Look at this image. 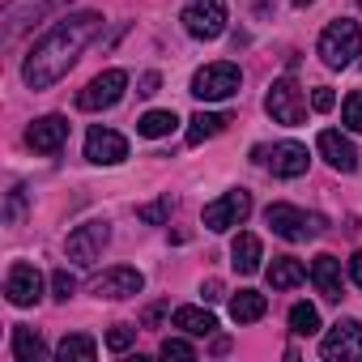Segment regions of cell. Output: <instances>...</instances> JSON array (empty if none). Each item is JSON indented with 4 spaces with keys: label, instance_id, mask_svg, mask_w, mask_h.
I'll return each mask as SVG.
<instances>
[{
    "label": "cell",
    "instance_id": "1",
    "mask_svg": "<svg viewBox=\"0 0 362 362\" xmlns=\"http://www.w3.org/2000/svg\"><path fill=\"white\" fill-rule=\"evenodd\" d=\"M98 30H103V13H94V9L60 18V22H56L47 35H39V43L30 47V56H26V64H22V81H26L30 90H52V86L77 64V56L98 39Z\"/></svg>",
    "mask_w": 362,
    "mask_h": 362
},
{
    "label": "cell",
    "instance_id": "2",
    "mask_svg": "<svg viewBox=\"0 0 362 362\" xmlns=\"http://www.w3.org/2000/svg\"><path fill=\"white\" fill-rule=\"evenodd\" d=\"M315 52H320V60H324L328 69H349L354 56L362 52V26L349 22V18L328 22L324 35H320V43H315Z\"/></svg>",
    "mask_w": 362,
    "mask_h": 362
},
{
    "label": "cell",
    "instance_id": "3",
    "mask_svg": "<svg viewBox=\"0 0 362 362\" xmlns=\"http://www.w3.org/2000/svg\"><path fill=\"white\" fill-rule=\"evenodd\" d=\"M239 86H243V73H239V64H230V60L205 64V69L192 77V94H197L201 103H222V98H235V94H239Z\"/></svg>",
    "mask_w": 362,
    "mask_h": 362
},
{
    "label": "cell",
    "instance_id": "4",
    "mask_svg": "<svg viewBox=\"0 0 362 362\" xmlns=\"http://www.w3.org/2000/svg\"><path fill=\"white\" fill-rule=\"evenodd\" d=\"M264 222H269L273 235H281L286 243H303V239H311V235L324 230V218H320V214H303V209H294V205H269V209H264Z\"/></svg>",
    "mask_w": 362,
    "mask_h": 362
},
{
    "label": "cell",
    "instance_id": "5",
    "mask_svg": "<svg viewBox=\"0 0 362 362\" xmlns=\"http://www.w3.org/2000/svg\"><path fill=\"white\" fill-rule=\"evenodd\" d=\"M226 0H192V5L184 9V30L201 43H214L226 35Z\"/></svg>",
    "mask_w": 362,
    "mask_h": 362
},
{
    "label": "cell",
    "instance_id": "6",
    "mask_svg": "<svg viewBox=\"0 0 362 362\" xmlns=\"http://www.w3.org/2000/svg\"><path fill=\"white\" fill-rule=\"evenodd\" d=\"M264 111L273 115V124L298 128V124L307 119V98H303V90H298L290 77H281V81H273V90H269V98H264Z\"/></svg>",
    "mask_w": 362,
    "mask_h": 362
},
{
    "label": "cell",
    "instance_id": "7",
    "mask_svg": "<svg viewBox=\"0 0 362 362\" xmlns=\"http://www.w3.org/2000/svg\"><path fill=\"white\" fill-rule=\"evenodd\" d=\"M247 214H252V192L235 188V192H222L218 201H209V205H205V226H209L214 235H222V230L243 226V222H247Z\"/></svg>",
    "mask_w": 362,
    "mask_h": 362
},
{
    "label": "cell",
    "instance_id": "8",
    "mask_svg": "<svg viewBox=\"0 0 362 362\" xmlns=\"http://www.w3.org/2000/svg\"><path fill=\"white\" fill-rule=\"evenodd\" d=\"M324 362H362V324L358 320H337L332 332L320 341Z\"/></svg>",
    "mask_w": 362,
    "mask_h": 362
},
{
    "label": "cell",
    "instance_id": "9",
    "mask_svg": "<svg viewBox=\"0 0 362 362\" xmlns=\"http://www.w3.org/2000/svg\"><path fill=\"white\" fill-rule=\"evenodd\" d=\"M124 90H128V73H124V69H107V73H98V77L77 94V107H81V111H107V107H115V103L124 98Z\"/></svg>",
    "mask_w": 362,
    "mask_h": 362
},
{
    "label": "cell",
    "instance_id": "10",
    "mask_svg": "<svg viewBox=\"0 0 362 362\" xmlns=\"http://www.w3.org/2000/svg\"><path fill=\"white\" fill-rule=\"evenodd\" d=\"M107 243H111V226H107V222H86V226H77V230L69 235L64 256H69L73 264H94Z\"/></svg>",
    "mask_w": 362,
    "mask_h": 362
},
{
    "label": "cell",
    "instance_id": "11",
    "mask_svg": "<svg viewBox=\"0 0 362 362\" xmlns=\"http://www.w3.org/2000/svg\"><path fill=\"white\" fill-rule=\"evenodd\" d=\"M141 290H145V277H141L136 269H128V264L107 269V273H103V277H94V286H90V294H94V298H107V303L132 298V294H141Z\"/></svg>",
    "mask_w": 362,
    "mask_h": 362
},
{
    "label": "cell",
    "instance_id": "12",
    "mask_svg": "<svg viewBox=\"0 0 362 362\" xmlns=\"http://www.w3.org/2000/svg\"><path fill=\"white\" fill-rule=\"evenodd\" d=\"M86 158H90L94 166H119V162L128 158V141H124L115 128L94 124V128L86 132Z\"/></svg>",
    "mask_w": 362,
    "mask_h": 362
},
{
    "label": "cell",
    "instance_id": "13",
    "mask_svg": "<svg viewBox=\"0 0 362 362\" xmlns=\"http://www.w3.org/2000/svg\"><path fill=\"white\" fill-rule=\"evenodd\" d=\"M5 294H9L13 307H35V303L43 298V273H39L35 264L18 260V264L9 269V277H5Z\"/></svg>",
    "mask_w": 362,
    "mask_h": 362
},
{
    "label": "cell",
    "instance_id": "14",
    "mask_svg": "<svg viewBox=\"0 0 362 362\" xmlns=\"http://www.w3.org/2000/svg\"><path fill=\"white\" fill-rule=\"evenodd\" d=\"M64 141H69V119L64 115H43L26 128V145L35 153H60Z\"/></svg>",
    "mask_w": 362,
    "mask_h": 362
},
{
    "label": "cell",
    "instance_id": "15",
    "mask_svg": "<svg viewBox=\"0 0 362 362\" xmlns=\"http://www.w3.org/2000/svg\"><path fill=\"white\" fill-rule=\"evenodd\" d=\"M315 149L324 153V162H328L332 170H341V175L358 170V149H354V141H349V136H341L337 128H324V132L315 136Z\"/></svg>",
    "mask_w": 362,
    "mask_h": 362
},
{
    "label": "cell",
    "instance_id": "16",
    "mask_svg": "<svg viewBox=\"0 0 362 362\" xmlns=\"http://www.w3.org/2000/svg\"><path fill=\"white\" fill-rule=\"evenodd\" d=\"M64 0H13L5 9V39H18L26 26H35L47 9H60Z\"/></svg>",
    "mask_w": 362,
    "mask_h": 362
},
{
    "label": "cell",
    "instance_id": "17",
    "mask_svg": "<svg viewBox=\"0 0 362 362\" xmlns=\"http://www.w3.org/2000/svg\"><path fill=\"white\" fill-rule=\"evenodd\" d=\"M269 166H273V175H281V179H298V175H307V145H298V141H281V145H273V153L264 158Z\"/></svg>",
    "mask_w": 362,
    "mask_h": 362
},
{
    "label": "cell",
    "instance_id": "18",
    "mask_svg": "<svg viewBox=\"0 0 362 362\" xmlns=\"http://www.w3.org/2000/svg\"><path fill=\"white\" fill-rule=\"evenodd\" d=\"M260 260H264V243H260L256 235L239 230V239L230 243V264H235L243 277H252V273H260Z\"/></svg>",
    "mask_w": 362,
    "mask_h": 362
},
{
    "label": "cell",
    "instance_id": "19",
    "mask_svg": "<svg viewBox=\"0 0 362 362\" xmlns=\"http://www.w3.org/2000/svg\"><path fill=\"white\" fill-rule=\"evenodd\" d=\"M311 281H315V290L328 298V303H337L341 298V260L337 256H315L311 260Z\"/></svg>",
    "mask_w": 362,
    "mask_h": 362
},
{
    "label": "cell",
    "instance_id": "20",
    "mask_svg": "<svg viewBox=\"0 0 362 362\" xmlns=\"http://www.w3.org/2000/svg\"><path fill=\"white\" fill-rule=\"evenodd\" d=\"M264 311H269V298L260 290H239L230 298V320L235 324H256V320H264Z\"/></svg>",
    "mask_w": 362,
    "mask_h": 362
},
{
    "label": "cell",
    "instance_id": "21",
    "mask_svg": "<svg viewBox=\"0 0 362 362\" xmlns=\"http://www.w3.org/2000/svg\"><path fill=\"white\" fill-rule=\"evenodd\" d=\"M303 277H307V269H303V260H294V256H277V260L269 264V286H273V290H294Z\"/></svg>",
    "mask_w": 362,
    "mask_h": 362
},
{
    "label": "cell",
    "instance_id": "22",
    "mask_svg": "<svg viewBox=\"0 0 362 362\" xmlns=\"http://www.w3.org/2000/svg\"><path fill=\"white\" fill-rule=\"evenodd\" d=\"M175 328H184L188 337H209V332L218 328V320H214V311H205V307H179V311H175Z\"/></svg>",
    "mask_w": 362,
    "mask_h": 362
},
{
    "label": "cell",
    "instance_id": "23",
    "mask_svg": "<svg viewBox=\"0 0 362 362\" xmlns=\"http://www.w3.org/2000/svg\"><path fill=\"white\" fill-rule=\"evenodd\" d=\"M226 124H230V119H226V115H218V111H197V115L188 119V145H205V141H209V136H218Z\"/></svg>",
    "mask_w": 362,
    "mask_h": 362
},
{
    "label": "cell",
    "instance_id": "24",
    "mask_svg": "<svg viewBox=\"0 0 362 362\" xmlns=\"http://www.w3.org/2000/svg\"><path fill=\"white\" fill-rule=\"evenodd\" d=\"M13 358H18V362H39V358H47L43 337H39L35 328L18 324V328H13Z\"/></svg>",
    "mask_w": 362,
    "mask_h": 362
},
{
    "label": "cell",
    "instance_id": "25",
    "mask_svg": "<svg viewBox=\"0 0 362 362\" xmlns=\"http://www.w3.org/2000/svg\"><path fill=\"white\" fill-rule=\"evenodd\" d=\"M94 354H98V341L86 337V332H73V337H64L56 345V358L60 362H94Z\"/></svg>",
    "mask_w": 362,
    "mask_h": 362
},
{
    "label": "cell",
    "instance_id": "26",
    "mask_svg": "<svg viewBox=\"0 0 362 362\" xmlns=\"http://www.w3.org/2000/svg\"><path fill=\"white\" fill-rule=\"evenodd\" d=\"M175 128H179V115H175V111H145V115L136 119V132H141V136H149V141L170 136Z\"/></svg>",
    "mask_w": 362,
    "mask_h": 362
},
{
    "label": "cell",
    "instance_id": "27",
    "mask_svg": "<svg viewBox=\"0 0 362 362\" xmlns=\"http://www.w3.org/2000/svg\"><path fill=\"white\" fill-rule=\"evenodd\" d=\"M315 328H320V311L311 303H294L290 307V332L294 337H311Z\"/></svg>",
    "mask_w": 362,
    "mask_h": 362
},
{
    "label": "cell",
    "instance_id": "28",
    "mask_svg": "<svg viewBox=\"0 0 362 362\" xmlns=\"http://www.w3.org/2000/svg\"><path fill=\"white\" fill-rule=\"evenodd\" d=\"M341 119H345V128H349V132H362V90H354V94L345 98Z\"/></svg>",
    "mask_w": 362,
    "mask_h": 362
},
{
    "label": "cell",
    "instance_id": "29",
    "mask_svg": "<svg viewBox=\"0 0 362 362\" xmlns=\"http://www.w3.org/2000/svg\"><path fill=\"white\" fill-rule=\"evenodd\" d=\"M132 341H136V328H128V324H115V328L107 332V349H111V354L132 349Z\"/></svg>",
    "mask_w": 362,
    "mask_h": 362
},
{
    "label": "cell",
    "instance_id": "30",
    "mask_svg": "<svg viewBox=\"0 0 362 362\" xmlns=\"http://www.w3.org/2000/svg\"><path fill=\"white\" fill-rule=\"evenodd\" d=\"M73 290H77V277H73L69 269H56V273H52V294H56L60 303H69Z\"/></svg>",
    "mask_w": 362,
    "mask_h": 362
},
{
    "label": "cell",
    "instance_id": "31",
    "mask_svg": "<svg viewBox=\"0 0 362 362\" xmlns=\"http://www.w3.org/2000/svg\"><path fill=\"white\" fill-rule=\"evenodd\" d=\"M158 354H162V358H184V362H188V358H197V349H192L184 337H166V341L158 345Z\"/></svg>",
    "mask_w": 362,
    "mask_h": 362
},
{
    "label": "cell",
    "instance_id": "32",
    "mask_svg": "<svg viewBox=\"0 0 362 362\" xmlns=\"http://www.w3.org/2000/svg\"><path fill=\"white\" fill-rule=\"evenodd\" d=\"M22 205H26V188H13V192H9V209H5V218L18 222V218H22Z\"/></svg>",
    "mask_w": 362,
    "mask_h": 362
},
{
    "label": "cell",
    "instance_id": "33",
    "mask_svg": "<svg viewBox=\"0 0 362 362\" xmlns=\"http://www.w3.org/2000/svg\"><path fill=\"white\" fill-rule=\"evenodd\" d=\"M332 103H337V98H332V90H328V86H320V90L311 94V107H315V111H332Z\"/></svg>",
    "mask_w": 362,
    "mask_h": 362
},
{
    "label": "cell",
    "instance_id": "34",
    "mask_svg": "<svg viewBox=\"0 0 362 362\" xmlns=\"http://www.w3.org/2000/svg\"><path fill=\"white\" fill-rule=\"evenodd\" d=\"M166 214H170V201H158V205H145V209H141L145 222H162Z\"/></svg>",
    "mask_w": 362,
    "mask_h": 362
},
{
    "label": "cell",
    "instance_id": "35",
    "mask_svg": "<svg viewBox=\"0 0 362 362\" xmlns=\"http://www.w3.org/2000/svg\"><path fill=\"white\" fill-rule=\"evenodd\" d=\"M158 86H162V77H158V73H145V77H141V90H136V94H158Z\"/></svg>",
    "mask_w": 362,
    "mask_h": 362
},
{
    "label": "cell",
    "instance_id": "36",
    "mask_svg": "<svg viewBox=\"0 0 362 362\" xmlns=\"http://www.w3.org/2000/svg\"><path fill=\"white\" fill-rule=\"evenodd\" d=\"M349 277H354V286L362 290V252H354V256H349Z\"/></svg>",
    "mask_w": 362,
    "mask_h": 362
},
{
    "label": "cell",
    "instance_id": "37",
    "mask_svg": "<svg viewBox=\"0 0 362 362\" xmlns=\"http://www.w3.org/2000/svg\"><path fill=\"white\" fill-rule=\"evenodd\" d=\"M201 294H205L209 303H218V298H222V281H205V290H201Z\"/></svg>",
    "mask_w": 362,
    "mask_h": 362
},
{
    "label": "cell",
    "instance_id": "38",
    "mask_svg": "<svg viewBox=\"0 0 362 362\" xmlns=\"http://www.w3.org/2000/svg\"><path fill=\"white\" fill-rule=\"evenodd\" d=\"M294 5H298V9H307V5H315V0H294Z\"/></svg>",
    "mask_w": 362,
    "mask_h": 362
},
{
    "label": "cell",
    "instance_id": "39",
    "mask_svg": "<svg viewBox=\"0 0 362 362\" xmlns=\"http://www.w3.org/2000/svg\"><path fill=\"white\" fill-rule=\"evenodd\" d=\"M358 5H362V0H358Z\"/></svg>",
    "mask_w": 362,
    "mask_h": 362
}]
</instances>
